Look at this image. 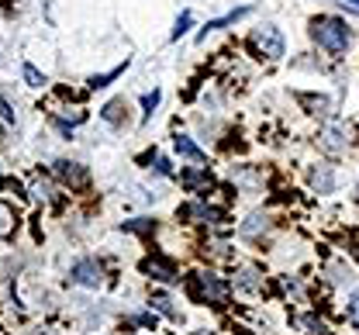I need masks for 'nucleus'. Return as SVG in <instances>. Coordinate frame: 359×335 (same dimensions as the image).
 Wrapping results in <instances>:
<instances>
[{
  "mask_svg": "<svg viewBox=\"0 0 359 335\" xmlns=\"http://www.w3.org/2000/svg\"><path fill=\"white\" fill-rule=\"evenodd\" d=\"M311 39L325 48V52L339 55V52H346L353 35H349V28H346L342 18H332V14H328V18H314L311 21Z\"/></svg>",
  "mask_w": 359,
  "mask_h": 335,
  "instance_id": "nucleus-1",
  "label": "nucleus"
},
{
  "mask_svg": "<svg viewBox=\"0 0 359 335\" xmlns=\"http://www.w3.org/2000/svg\"><path fill=\"white\" fill-rule=\"evenodd\" d=\"M252 48L263 55V59H283V52H287V42H283V35H280V28L276 25H259V28H252Z\"/></svg>",
  "mask_w": 359,
  "mask_h": 335,
  "instance_id": "nucleus-2",
  "label": "nucleus"
},
{
  "mask_svg": "<svg viewBox=\"0 0 359 335\" xmlns=\"http://www.w3.org/2000/svg\"><path fill=\"white\" fill-rule=\"evenodd\" d=\"M73 280H76L80 287H100V284H104V270H100L97 259H80V263L73 266Z\"/></svg>",
  "mask_w": 359,
  "mask_h": 335,
  "instance_id": "nucleus-3",
  "label": "nucleus"
},
{
  "mask_svg": "<svg viewBox=\"0 0 359 335\" xmlns=\"http://www.w3.org/2000/svg\"><path fill=\"white\" fill-rule=\"evenodd\" d=\"M321 149L325 152H346L349 149V135H346V128L339 121H328L321 128Z\"/></svg>",
  "mask_w": 359,
  "mask_h": 335,
  "instance_id": "nucleus-4",
  "label": "nucleus"
},
{
  "mask_svg": "<svg viewBox=\"0 0 359 335\" xmlns=\"http://www.w3.org/2000/svg\"><path fill=\"white\" fill-rule=\"evenodd\" d=\"M197 290H201V297L211 301V304H218V301L228 297V284H222L215 273H201V277H197Z\"/></svg>",
  "mask_w": 359,
  "mask_h": 335,
  "instance_id": "nucleus-5",
  "label": "nucleus"
},
{
  "mask_svg": "<svg viewBox=\"0 0 359 335\" xmlns=\"http://www.w3.org/2000/svg\"><path fill=\"white\" fill-rule=\"evenodd\" d=\"M142 270H145L149 277L163 280V284H173V280H177V270H173V263H170V259H159V256L145 259V263H142Z\"/></svg>",
  "mask_w": 359,
  "mask_h": 335,
  "instance_id": "nucleus-6",
  "label": "nucleus"
},
{
  "mask_svg": "<svg viewBox=\"0 0 359 335\" xmlns=\"http://www.w3.org/2000/svg\"><path fill=\"white\" fill-rule=\"evenodd\" d=\"M266 228H269V214H266V211H252V214L242 221L238 235H242V239H259Z\"/></svg>",
  "mask_w": 359,
  "mask_h": 335,
  "instance_id": "nucleus-7",
  "label": "nucleus"
},
{
  "mask_svg": "<svg viewBox=\"0 0 359 335\" xmlns=\"http://www.w3.org/2000/svg\"><path fill=\"white\" fill-rule=\"evenodd\" d=\"M55 173H59V180L62 184H69V187H83L87 184V170L80 166V163H55Z\"/></svg>",
  "mask_w": 359,
  "mask_h": 335,
  "instance_id": "nucleus-8",
  "label": "nucleus"
},
{
  "mask_svg": "<svg viewBox=\"0 0 359 335\" xmlns=\"http://www.w3.org/2000/svg\"><path fill=\"white\" fill-rule=\"evenodd\" d=\"M235 287L256 294V290H263V273H259L256 266H242V270L235 273Z\"/></svg>",
  "mask_w": 359,
  "mask_h": 335,
  "instance_id": "nucleus-9",
  "label": "nucleus"
},
{
  "mask_svg": "<svg viewBox=\"0 0 359 335\" xmlns=\"http://www.w3.org/2000/svg\"><path fill=\"white\" fill-rule=\"evenodd\" d=\"M308 180H311V187L318 193H332L335 191V173H332V166H314Z\"/></svg>",
  "mask_w": 359,
  "mask_h": 335,
  "instance_id": "nucleus-10",
  "label": "nucleus"
},
{
  "mask_svg": "<svg viewBox=\"0 0 359 335\" xmlns=\"http://www.w3.org/2000/svg\"><path fill=\"white\" fill-rule=\"evenodd\" d=\"M183 218H197V221H222V211L218 207H208V204H187L183 207Z\"/></svg>",
  "mask_w": 359,
  "mask_h": 335,
  "instance_id": "nucleus-11",
  "label": "nucleus"
},
{
  "mask_svg": "<svg viewBox=\"0 0 359 335\" xmlns=\"http://www.w3.org/2000/svg\"><path fill=\"white\" fill-rule=\"evenodd\" d=\"M177 152L187 156V159H194V163H204V159H208V152L194 142V139H187V135H177Z\"/></svg>",
  "mask_w": 359,
  "mask_h": 335,
  "instance_id": "nucleus-12",
  "label": "nucleus"
},
{
  "mask_svg": "<svg viewBox=\"0 0 359 335\" xmlns=\"http://www.w3.org/2000/svg\"><path fill=\"white\" fill-rule=\"evenodd\" d=\"M245 14H249V7H238V11L224 14V18H218V21H211V25H208V28L201 32V42H204V39H208L211 32H222V28H228V25H235V21H238V18H245Z\"/></svg>",
  "mask_w": 359,
  "mask_h": 335,
  "instance_id": "nucleus-13",
  "label": "nucleus"
},
{
  "mask_svg": "<svg viewBox=\"0 0 359 335\" xmlns=\"http://www.w3.org/2000/svg\"><path fill=\"white\" fill-rule=\"evenodd\" d=\"M328 280H332L335 287H349L356 277H353V270H349L346 263H332V266H328Z\"/></svg>",
  "mask_w": 359,
  "mask_h": 335,
  "instance_id": "nucleus-14",
  "label": "nucleus"
},
{
  "mask_svg": "<svg viewBox=\"0 0 359 335\" xmlns=\"http://www.w3.org/2000/svg\"><path fill=\"white\" fill-rule=\"evenodd\" d=\"M149 304H152V308H156L159 315H166V318H173V322H177V318H180V311H177V308H173V301H170L166 294H152V301H149Z\"/></svg>",
  "mask_w": 359,
  "mask_h": 335,
  "instance_id": "nucleus-15",
  "label": "nucleus"
},
{
  "mask_svg": "<svg viewBox=\"0 0 359 335\" xmlns=\"http://www.w3.org/2000/svg\"><path fill=\"white\" fill-rule=\"evenodd\" d=\"M297 100L311 111V114H325L328 111V97H314V94H297Z\"/></svg>",
  "mask_w": 359,
  "mask_h": 335,
  "instance_id": "nucleus-16",
  "label": "nucleus"
},
{
  "mask_svg": "<svg viewBox=\"0 0 359 335\" xmlns=\"http://www.w3.org/2000/svg\"><path fill=\"white\" fill-rule=\"evenodd\" d=\"M301 329L308 335H332L328 332V325L321 322V318H314V315H301Z\"/></svg>",
  "mask_w": 359,
  "mask_h": 335,
  "instance_id": "nucleus-17",
  "label": "nucleus"
},
{
  "mask_svg": "<svg viewBox=\"0 0 359 335\" xmlns=\"http://www.w3.org/2000/svg\"><path fill=\"white\" fill-rule=\"evenodd\" d=\"M14 232V211L7 204H0V239H7Z\"/></svg>",
  "mask_w": 359,
  "mask_h": 335,
  "instance_id": "nucleus-18",
  "label": "nucleus"
},
{
  "mask_svg": "<svg viewBox=\"0 0 359 335\" xmlns=\"http://www.w3.org/2000/svg\"><path fill=\"white\" fill-rule=\"evenodd\" d=\"M125 66H128V62H125ZM125 66H114L111 73H100V76H90V87H93V90H97V87H107V83H111L114 76H121V73H125Z\"/></svg>",
  "mask_w": 359,
  "mask_h": 335,
  "instance_id": "nucleus-19",
  "label": "nucleus"
},
{
  "mask_svg": "<svg viewBox=\"0 0 359 335\" xmlns=\"http://www.w3.org/2000/svg\"><path fill=\"white\" fill-rule=\"evenodd\" d=\"M121 114H125V100H111V104L104 107V121H111V125H118Z\"/></svg>",
  "mask_w": 359,
  "mask_h": 335,
  "instance_id": "nucleus-20",
  "label": "nucleus"
},
{
  "mask_svg": "<svg viewBox=\"0 0 359 335\" xmlns=\"http://www.w3.org/2000/svg\"><path fill=\"white\" fill-rule=\"evenodd\" d=\"M208 180H211V177H208V170H187V173H183V184H187L190 191H194V187H201V184H208Z\"/></svg>",
  "mask_w": 359,
  "mask_h": 335,
  "instance_id": "nucleus-21",
  "label": "nucleus"
},
{
  "mask_svg": "<svg viewBox=\"0 0 359 335\" xmlns=\"http://www.w3.org/2000/svg\"><path fill=\"white\" fill-rule=\"evenodd\" d=\"M25 80H28L32 87H42V83H45V76L35 69V66H32V62H25Z\"/></svg>",
  "mask_w": 359,
  "mask_h": 335,
  "instance_id": "nucleus-22",
  "label": "nucleus"
},
{
  "mask_svg": "<svg viewBox=\"0 0 359 335\" xmlns=\"http://www.w3.org/2000/svg\"><path fill=\"white\" fill-rule=\"evenodd\" d=\"M190 21H194V14H190V11H183V14H180V21H177V28H173V39H180V35H187Z\"/></svg>",
  "mask_w": 359,
  "mask_h": 335,
  "instance_id": "nucleus-23",
  "label": "nucleus"
},
{
  "mask_svg": "<svg viewBox=\"0 0 359 335\" xmlns=\"http://www.w3.org/2000/svg\"><path fill=\"white\" fill-rule=\"evenodd\" d=\"M32 193H35L39 200H52V184H45V180H39V184L32 187Z\"/></svg>",
  "mask_w": 359,
  "mask_h": 335,
  "instance_id": "nucleus-24",
  "label": "nucleus"
},
{
  "mask_svg": "<svg viewBox=\"0 0 359 335\" xmlns=\"http://www.w3.org/2000/svg\"><path fill=\"white\" fill-rule=\"evenodd\" d=\"M156 104H159V90H152V94H145V97H142V107H145V118L152 114V107H156Z\"/></svg>",
  "mask_w": 359,
  "mask_h": 335,
  "instance_id": "nucleus-25",
  "label": "nucleus"
},
{
  "mask_svg": "<svg viewBox=\"0 0 359 335\" xmlns=\"http://www.w3.org/2000/svg\"><path fill=\"white\" fill-rule=\"evenodd\" d=\"M349 322H353V325L359 329V294L353 297V304H349Z\"/></svg>",
  "mask_w": 359,
  "mask_h": 335,
  "instance_id": "nucleus-26",
  "label": "nucleus"
},
{
  "mask_svg": "<svg viewBox=\"0 0 359 335\" xmlns=\"http://www.w3.org/2000/svg\"><path fill=\"white\" fill-rule=\"evenodd\" d=\"M156 170H159V173H163V177H170V163H166V159H163V156H156Z\"/></svg>",
  "mask_w": 359,
  "mask_h": 335,
  "instance_id": "nucleus-27",
  "label": "nucleus"
},
{
  "mask_svg": "<svg viewBox=\"0 0 359 335\" xmlns=\"http://www.w3.org/2000/svg\"><path fill=\"white\" fill-rule=\"evenodd\" d=\"M0 118H4V121H14V114L7 111V104H4V100H0Z\"/></svg>",
  "mask_w": 359,
  "mask_h": 335,
  "instance_id": "nucleus-28",
  "label": "nucleus"
},
{
  "mask_svg": "<svg viewBox=\"0 0 359 335\" xmlns=\"http://www.w3.org/2000/svg\"><path fill=\"white\" fill-rule=\"evenodd\" d=\"M342 4H353V7H359V0H342Z\"/></svg>",
  "mask_w": 359,
  "mask_h": 335,
  "instance_id": "nucleus-29",
  "label": "nucleus"
},
{
  "mask_svg": "<svg viewBox=\"0 0 359 335\" xmlns=\"http://www.w3.org/2000/svg\"><path fill=\"white\" fill-rule=\"evenodd\" d=\"M194 335H211V332H194Z\"/></svg>",
  "mask_w": 359,
  "mask_h": 335,
  "instance_id": "nucleus-30",
  "label": "nucleus"
}]
</instances>
